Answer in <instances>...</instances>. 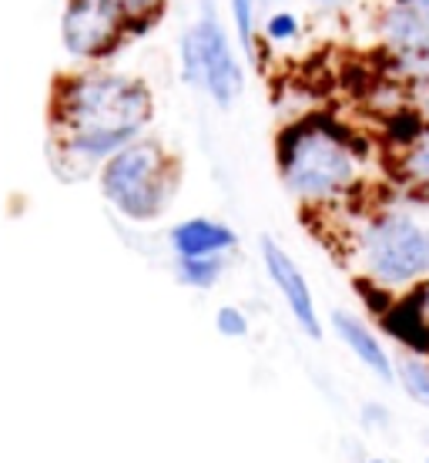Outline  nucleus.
<instances>
[{
	"mask_svg": "<svg viewBox=\"0 0 429 463\" xmlns=\"http://www.w3.org/2000/svg\"><path fill=\"white\" fill-rule=\"evenodd\" d=\"M61 125L68 128L74 151L101 158L135 141L151 118V94L138 81L94 74L64 84L58 98Z\"/></svg>",
	"mask_w": 429,
	"mask_h": 463,
	"instance_id": "f257e3e1",
	"label": "nucleus"
},
{
	"mask_svg": "<svg viewBox=\"0 0 429 463\" xmlns=\"http://www.w3.org/2000/svg\"><path fill=\"white\" fill-rule=\"evenodd\" d=\"M279 175L305 205H332L362 185V151L339 125L305 118L279 135Z\"/></svg>",
	"mask_w": 429,
	"mask_h": 463,
	"instance_id": "f03ea898",
	"label": "nucleus"
},
{
	"mask_svg": "<svg viewBox=\"0 0 429 463\" xmlns=\"http://www.w3.org/2000/svg\"><path fill=\"white\" fill-rule=\"evenodd\" d=\"M359 279L406 296L429 282V219L409 205H379L366 212L352 235Z\"/></svg>",
	"mask_w": 429,
	"mask_h": 463,
	"instance_id": "7ed1b4c3",
	"label": "nucleus"
},
{
	"mask_svg": "<svg viewBox=\"0 0 429 463\" xmlns=\"http://www.w3.org/2000/svg\"><path fill=\"white\" fill-rule=\"evenodd\" d=\"M105 195L135 222H148L164 209L168 165L154 141H131L115 151L101 175Z\"/></svg>",
	"mask_w": 429,
	"mask_h": 463,
	"instance_id": "20e7f679",
	"label": "nucleus"
},
{
	"mask_svg": "<svg viewBox=\"0 0 429 463\" xmlns=\"http://www.w3.org/2000/svg\"><path fill=\"white\" fill-rule=\"evenodd\" d=\"M182 54H185V78L191 84H201L221 108H228L242 94V64L235 58L221 24L211 14H205L188 31Z\"/></svg>",
	"mask_w": 429,
	"mask_h": 463,
	"instance_id": "39448f33",
	"label": "nucleus"
},
{
	"mask_svg": "<svg viewBox=\"0 0 429 463\" xmlns=\"http://www.w3.org/2000/svg\"><path fill=\"white\" fill-rule=\"evenodd\" d=\"M125 14L111 0H70L64 11V44L78 58H105L125 31Z\"/></svg>",
	"mask_w": 429,
	"mask_h": 463,
	"instance_id": "423d86ee",
	"label": "nucleus"
},
{
	"mask_svg": "<svg viewBox=\"0 0 429 463\" xmlns=\"http://www.w3.org/2000/svg\"><path fill=\"white\" fill-rule=\"evenodd\" d=\"M262 262H266L268 279L275 282V289L282 292V299L289 306L292 319L309 339H322V319H319V309H315L312 289H309V279L302 276V269L295 266L285 249H282L275 239H262Z\"/></svg>",
	"mask_w": 429,
	"mask_h": 463,
	"instance_id": "0eeeda50",
	"label": "nucleus"
},
{
	"mask_svg": "<svg viewBox=\"0 0 429 463\" xmlns=\"http://www.w3.org/2000/svg\"><path fill=\"white\" fill-rule=\"evenodd\" d=\"M332 329H336L339 343L362 363V370L372 373L386 386L396 383V356L389 353L379 329L369 319H362L359 313H349V309H336L332 313Z\"/></svg>",
	"mask_w": 429,
	"mask_h": 463,
	"instance_id": "6e6552de",
	"label": "nucleus"
},
{
	"mask_svg": "<svg viewBox=\"0 0 429 463\" xmlns=\"http://www.w3.org/2000/svg\"><path fill=\"white\" fill-rule=\"evenodd\" d=\"M376 34L386 54H406L429 44V0H386Z\"/></svg>",
	"mask_w": 429,
	"mask_h": 463,
	"instance_id": "1a4fd4ad",
	"label": "nucleus"
},
{
	"mask_svg": "<svg viewBox=\"0 0 429 463\" xmlns=\"http://www.w3.org/2000/svg\"><path fill=\"white\" fill-rule=\"evenodd\" d=\"M379 326H383L386 336H393L403 346V353L429 356V316L416 292L396 296L393 306L379 316Z\"/></svg>",
	"mask_w": 429,
	"mask_h": 463,
	"instance_id": "9d476101",
	"label": "nucleus"
},
{
	"mask_svg": "<svg viewBox=\"0 0 429 463\" xmlns=\"http://www.w3.org/2000/svg\"><path fill=\"white\" fill-rule=\"evenodd\" d=\"M172 245L178 259H195V255H221L235 245V232L221 222L211 219H188L174 225Z\"/></svg>",
	"mask_w": 429,
	"mask_h": 463,
	"instance_id": "9b49d317",
	"label": "nucleus"
},
{
	"mask_svg": "<svg viewBox=\"0 0 429 463\" xmlns=\"http://www.w3.org/2000/svg\"><path fill=\"white\" fill-rule=\"evenodd\" d=\"M396 172H399V182L409 188V195L429 198V125L419 128L416 138H409L399 148Z\"/></svg>",
	"mask_w": 429,
	"mask_h": 463,
	"instance_id": "f8f14e48",
	"label": "nucleus"
},
{
	"mask_svg": "<svg viewBox=\"0 0 429 463\" xmlns=\"http://www.w3.org/2000/svg\"><path fill=\"white\" fill-rule=\"evenodd\" d=\"M396 383L413 403L429 413V356H419V353L396 356Z\"/></svg>",
	"mask_w": 429,
	"mask_h": 463,
	"instance_id": "ddd939ff",
	"label": "nucleus"
},
{
	"mask_svg": "<svg viewBox=\"0 0 429 463\" xmlns=\"http://www.w3.org/2000/svg\"><path fill=\"white\" fill-rule=\"evenodd\" d=\"M386 78L403 84L406 91L413 88H429V44L406 51V54H386Z\"/></svg>",
	"mask_w": 429,
	"mask_h": 463,
	"instance_id": "4468645a",
	"label": "nucleus"
},
{
	"mask_svg": "<svg viewBox=\"0 0 429 463\" xmlns=\"http://www.w3.org/2000/svg\"><path fill=\"white\" fill-rule=\"evenodd\" d=\"M225 269V259L221 255H195V259H178V276L188 286H198V289H209L215 286Z\"/></svg>",
	"mask_w": 429,
	"mask_h": 463,
	"instance_id": "2eb2a0df",
	"label": "nucleus"
},
{
	"mask_svg": "<svg viewBox=\"0 0 429 463\" xmlns=\"http://www.w3.org/2000/svg\"><path fill=\"white\" fill-rule=\"evenodd\" d=\"M232 14L245 58H256V0H232Z\"/></svg>",
	"mask_w": 429,
	"mask_h": 463,
	"instance_id": "dca6fc26",
	"label": "nucleus"
},
{
	"mask_svg": "<svg viewBox=\"0 0 429 463\" xmlns=\"http://www.w3.org/2000/svg\"><path fill=\"white\" fill-rule=\"evenodd\" d=\"M111 4H115L117 11L125 14L135 27H148V24L154 21L164 7L162 0H111Z\"/></svg>",
	"mask_w": 429,
	"mask_h": 463,
	"instance_id": "f3484780",
	"label": "nucleus"
},
{
	"mask_svg": "<svg viewBox=\"0 0 429 463\" xmlns=\"http://www.w3.org/2000/svg\"><path fill=\"white\" fill-rule=\"evenodd\" d=\"M215 326H219L221 336L228 339H242L245 333H248V319H245L242 309H235V306H225V309H219V316H215Z\"/></svg>",
	"mask_w": 429,
	"mask_h": 463,
	"instance_id": "a211bd4d",
	"label": "nucleus"
},
{
	"mask_svg": "<svg viewBox=\"0 0 429 463\" xmlns=\"http://www.w3.org/2000/svg\"><path fill=\"white\" fill-rule=\"evenodd\" d=\"M268 41H292V37L299 34V17L289 11H279L268 17V27H266Z\"/></svg>",
	"mask_w": 429,
	"mask_h": 463,
	"instance_id": "6ab92c4d",
	"label": "nucleus"
},
{
	"mask_svg": "<svg viewBox=\"0 0 429 463\" xmlns=\"http://www.w3.org/2000/svg\"><path fill=\"white\" fill-rule=\"evenodd\" d=\"M362 427L372 430V433H383V430H389V423H393V417H389V406L383 403H362Z\"/></svg>",
	"mask_w": 429,
	"mask_h": 463,
	"instance_id": "aec40b11",
	"label": "nucleus"
},
{
	"mask_svg": "<svg viewBox=\"0 0 429 463\" xmlns=\"http://www.w3.org/2000/svg\"><path fill=\"white\" fill-rule=\"evenodd\" d=\"M312 4H319L325 11H346L349 4H356V0H312Z\"/></svg>",
	"mask_w": 429,
	"mask_h": 463,
	"instance_id": "412c9836",
	"label": "nucleus"
},
{
	"mask_svg": "<svg viewBox=\"0 0 429 463\" xmlns=\"http://www.w3.org/2000/svg\"><path fill=\"white\" fill-rule=\"evenodd\" d=\"M416 296H419V302H423V309H426V316H429V282L426 286H419Z\"/></svg>",
	"mask_w": 429,
	"mask_h": 463,
	"instance_id": "4be33fe9",
	"label": "nucleus"
},
{
	"mask_svg": "<svg viewBox=\"0 0 429 463\" xmlns=\"http://www.w3.org/2000/svg\"><path fill=\"white\" fill-rule=\"evenodd\" d=\"M362 463H393V460H383V457H369V460H362Z\"/></svg>",
	"mask_w": 429,
	"mask_h": 463,
	"instance_id": "5701e85b",
	"label": "nucleus"
},
{
	"mask_svg": "<svg viewBox=\"0 0 429 463\" xmlns=\"http://www.w3.org/2000/svg\"><path fill=\"white\" fill-rule=\"evenodd\" d=\"M426 463H429V457H426Z\"/></svg>",
	"mask_w": 429,
	"mask_h": 463,
	"instance_id": "b1692460",
	"label": "nucleus"
}]
</instances>
